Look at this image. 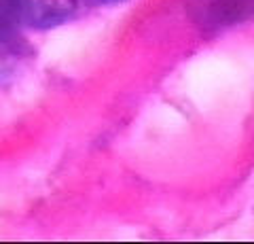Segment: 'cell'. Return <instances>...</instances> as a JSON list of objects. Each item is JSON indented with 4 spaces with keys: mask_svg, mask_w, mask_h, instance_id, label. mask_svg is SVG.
I'll return each instance as SVG.
<instances>
[{
    "mask_svg": "<svg viewBox=\"0 0 254 244\" xmlns=\"http://www.w3.org/2000/svg\"><path fill=\"white\" fill-rule=\"evenodd\" d=\"M17 19L32 28H53L76 9V0H11Z\"/></svg>",
    "mask_w": 254,
    "mask_h": 244,
    "instance_id": "2",
    "label": "cell"
},
{
    "mask_svg": "<svg viewBox=\"0 0 254 244\" xmlns=\"http://www.w3.org/2000/svg\"><path fill=\"white\" fill-rule=\"evenodd\" d=\"M17 15H15L11 0H0V83L6 81L26 53V45L17 28Z\"/></svg>",
    "mask_w": 254,
    "mask_h": 244,
    "instance_id": "1",
    "label": "cell"
},
{
    "mask_svg": "<svg viewBox=\"0 0 254 244\" xmlns=\"http://www.w3.org/2000/svg\"><path fill=\"white\" fill-rule=\"evenodd\" d=\"M100 2H104V4H119V2H125V0H100Z\"/></svg>",
    "mask_w": 254,
    "mask_h": 244,
    "instance_id": "3",
    "label": "cell"
}]
</instances>
